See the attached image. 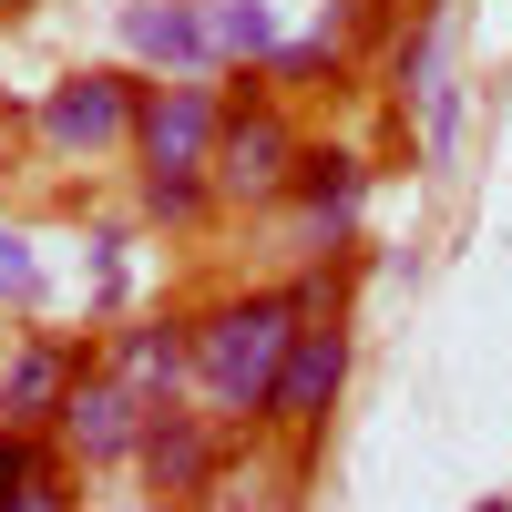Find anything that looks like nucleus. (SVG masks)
I'll list each match as a JSON object with an SVG mask.
<instances>
[{
	"instance_id": "nucleus-1",
	"label": "nucleus",
	"mask_w": 512,
	"mask_h": 512,
	"mask_svg": "<svg viewBox=\"0 0 512 512\" xmlns=\"http://www.w3.org/2000/svg\"><path fill=\"white\" fill-rule=\"evenodd\" d=\"M297 297L287 287H226V297H205V308H185L195 328V390L226 420V431H267V400H277V369H287V338H297Z\"/></svg>"
},
{
	"instance_id": "nucleus-2",
	"label": "nucleus",
	"mask_w": 512,
	"mask_h": 512,
	"mask_svg": "<svg viewBox=\"0 0 512 512\" xmlns=\"http://www.w3.org/2000/svg\"><path fill=\"white\" fill-rule=\"evenodd\" d=\"M297 154H308V123H297L256 72H226V134H216V164H205L216 216H277Z\"/></svg>"
},
{
	"instance_id": "nucleus-3",
	"label": "nucleus",
	"mask_w": 512,
	"mask_h": 512,
	"mask_svg": "<svg viewBox=\"0 0 512 512\" xmlns=\"http://www.w3.org/2000/svg\"><path fill=\"white\" fill-rule=\"evenodd\" d=\"M134 103H144L134 62H82V72L31 93V134L52 164H123L134 154Z\"/></svg>"
},
{
	"instance_id": "nucleus-4",
	"label": "nucleus",
	"mask_w": 512,
	"mask_h": 512,
	"mask_svg": "<svg viewBox=\"0 0 512 512\" xmlns=\"http://www.w3.org/2000/svg\"><path fill=\"white\" fill-rule=\"evenodd\" d=\"M287 256L297 267H338L359 246V216H369V154L359 144H308L287 175Z\"/></svg>"
},
{
	"instance_id": "nucleus-5",
	"label": "nucleus",
	"mask_w": 512,
	"mask_h": 512,
	"mask_svg": "<svg viewBox=\"0 0 512 512\" xmlns=\"http://www.w3.org/2000/svg\"><path fill=\"white\" fill-rule=\"evenodd\" d=\"M226 451H236V431H226L205 400H164V410H144L134 472H144L154 512H205V492H216V472H226Z\"/></svg>"
},
{
	"instance_id": "nucleus-6",
	"label": "nucleus",
	"mask_w": 512,
	"mask_h": 512,
	"mask_svg": "<svg viewBox=\"0 0 512 512\" xmlns=\"http://www.w3.org/2000/svg\"><path fill=\"white\" fill-rule=\"evenodd\" d=\"M226 134V82L216 72H175V82H144L134 103V175H205Z\"/></svg>"
},
{
	"instance_id": "nucleus-7",
	"label": "nucleus",
	"mask_w": 512,
	"mask_h": 512,
	"mask_svg": "<svg viewBox=\"0 0 512 512\" xmlns=\"http://www.w3.org/2000/svg\"><path fill=\"white\" fill-rule=\"evenodd\" d=\"M338 390H349V318L318 308V318H297V338H287V369H277L267 431H277V441H297V451H318Z\"/></svg>"
},
{
	"instance_id": "nucleus-8",
	"label": "nucleus",
	"mask_w": 512,
	"mask_h": 512,
	"mask_svg": "<svg viewBox=\"0 0 512 512\" xmlns=\"http://www.w3.org/2000/svg\"><path fill=\"white\" fill-rule=\"evenodd\" d=\"M134 441H144V400L123 390L103 359H82V379H72L62 410H52L62 472H134Z\"/></svg>"
},
{
	"instance_id": "nucleus-9",
	"label": "nucleus",
	"mask_w": 512,
	"mask_h": 512,
	"mask_svg": "<svg viewBox=\"0 0 512 512\" xmlns=\"http://www.w3.org/2000/svg\"><path fill=\"white\" fill-rule=\"evenodd\" d=\"M123 390H134L144 410H164V400H185L195 390V328H185V308H154V318H123L103 349H93Z\"/></svg>"
},
{
	"instance_id": "nucleus-10",
	"label": "nucleus",
	"mask_w": 512,
	"mask_h": 512,
	"mask_svg": "<svg viewBox=\"0 0 512 512\" xmlns=\"http://www.w3.org/2000/svg\"><path fill=\"white\" fill-rule=\"evenodd\" d=\"M82 338H62V328H31V338H11L0 349V431H52V410H62V390L82 379Z\"/></svg>"
},
{
	"instance_id": "nucleus-11",
	"label": "nucleus",
	"mask_w": 512,
	"mask_h": 512,
	"mask_svg": "<svg viewBox=\"0 0 512 512\" xmlns=\"http://www.w3.org/2000/svg\"><path fill=\"white\" fill-rule=\"evenodd\" d=\"M113 41L144 82H175V72H216L205 62V11L195 0H123L113 11Z\"/></svg>"
},
{
	"instance_id": "nucleus-12",
	"label": "nucleus",
	"mask_w": 512,
	"mask_h": 512,
	"mask_svg": "<svg viewBox=\"0 0 512 512\" xmlns=\"http://www.w3.org/2000/svg\"><path fill=\"white\" fill-rule=\"evenodd\" d=\"M205 11V62L216 72H267V52H277V0H195Z\"/></svg>"
},
{
	"instance_id": "nucleus-13",
	"label": "nucleus",
	"mask_w": 512,
	"mask_h": 512,
	"mask_svg": "<svg viewBox=\"0 0 512 512\" xmlns=\"http://www.w3.org/2000/svg\"><path fill=\"white\" fill-rule=\"evenodd\" d=\"M451 82V11H420V31H400V52H390V93L420 113Z\"/></svg>"
},
{
	"instance_id": "nucleus-14",
	"label": "nucleus",
	"mask_w": 512,
	"mask_h": 512,
	"mask_svg": "<svg viewBox=\"0 0 512 512\" xmlns=\"http://www.w3.org/2000/svg\"><path fill=\"white\" fill-rule=\"evenodd\" d=\"M338 72H349V41H328V31L308 21L297 41H277V52H267V72H256V82H267V93L287 103V93H328Z\"/></svg>"
},
{
	"instance_id": "nucleus-15",
	"label": "nucleus",
	"mask_w": 512,
	"mask_h": 512,
	"mask_svg": "<svg viewBox=\"0 0 512 512\" xmlns=\"http://www.w3.org/2000/svg\"><path fill=\"white\" fill-rule=\"evenodd\" d=\"M134 205H144V226L185 236V226L216 216V185H205V175H134Z\"/></svg>"
},
{
	"instance_id": "nucleus-16",
	"label": "nucleus",
	"mask_w": 512,
	"mask_h": 512,
	"mask_svg": "<svg viewBox=\"0 0 512 512\" xmlns=\"http://www.w3.org/2000/svg\"><path fill=\"white\" fill-rule=\"evenodd\" d=\"M41 287H52V277H41V246L0 216V308H41Z\"/></svg>"
},
{
	"instance_id": "nucleus-17",
	"label": "nucleus",
	"mask_w": 512,
	"mask_h": 512,
	"mask_svg": "<svg viewBox=\"0 0 512 512\" xmlns=\"http://www.w3.org/2000/svg\"><path fill=\"white\" fill-rule=\"evenodd\" d=\"M52 461H62V451H52V431H0V502H11L31 472H52Z\"/></svg>"
},
{
	"instance_id": "nucleus-18",
	"label": "nucleus",
	"mask_w": 512,
	"mask_h": 512,
	"mask_svg": "<svg viewBox=\"0 0 512 512\" xmlns=\"http://www.w3.org/2000/svg\"><path fill=\"white\" fill-rule=\"evenodd\" d=\"M451 144H461V82H441V93L420 103V154L451 164Z\"/></svg>"
},
{
	"instance_id": "nucleus-19",
	"label": "nucleus",
	"mask_w": 512,
	"mask_h": 512,
	"mask_svg": "<svg viewBox=\"0 0 512 512\" xmlns=\"http://www.w3.org/2000/svg\"><path fill=\"white\" fill-rule=\"evenodd\" d=\"M93 277H103V287H93L103 308H123V287H134V236H123V226L93 236Z\"/></svg>"
},
{
	"instance_id": "nucleus-20",
	"label": "nucleus",
	"mask_w": 512,
	"mask_h": 512,
	"mask_svg": "<svg viewBox=\"0 0 512 512\" xmlns=\"http://www.w3.org/2000/svg\"><path fill=\"white\" fill-rule=\"evenodd\" d=\"M0 512H82V492H72V472H62V461H52V472H31L11 502H0Z\"/></svg>"
},
{
	"instance_id": "nucleus-21",
	"label": "nucleus",
	"mask_w": 512,
	"mask_h": 512,
	"mask_svg": "<svg viewBox=\"0 0 512 512\" xmlns=\"http://www.w3.org/2000/svg\"><path fill=\"white\" fill-rule=\"evenodd\" d=\"M472 512H512V492H492V502H472Z\"/></svg>"
},
{
	"instance_id": "nucleus-22",
	"label": "nucleus",
	"mask_w": 512,
	"mask_h": 512,
	"mask_svg": "<svg viewBox=\"0 0 512 512\" xmlns=\"http://www.w3.org/2000/svg\"><path fill=\"white\" fill-rule=\"evenodd\" d=\"M420 11H461V0H420Z\"/></svg>"
},
{
	"instance_id": "nucleus-23",
	"label": "nucleus",
	"mask_w": 512,
	"mask_h": 512,
	"mask_svg": "<svg viewBox=\"0 0 512 512\" xmlns=\"http://www.w3.org/2000/svg\"><path fill=\"white\" fill-rule=\"evenodd\" d=\"M0 11H31V0H0Z\"/></svg>"
}]
</instances>
